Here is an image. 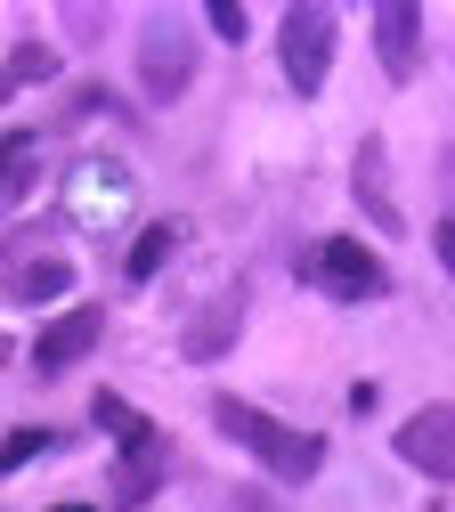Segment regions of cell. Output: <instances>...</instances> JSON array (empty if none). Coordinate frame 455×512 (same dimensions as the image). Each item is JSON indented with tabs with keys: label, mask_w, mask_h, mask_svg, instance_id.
Masks as SVG:
<instances>
[{
	"label": "cell",
	"mask_w": 455,
	"mask_h": 512,
	"mask_svg": "<svg viewBox=\"0 0 455 512\" xmlns=\"http://www.w3.org/2000/svg\"><path fill=\"white\" fill-rule=\"evenodd\" d=\"M212 423H220L236 447H252L260 472H277V480H293V488L317 480V464H325V439H309V431H293V423H277V415H260V407H244V399H220Z\"/></svg>",
	"instance_id": "cell-1"
},
{
	"label": "cell",
	"mask_w": 455,
	"mask_h": 512,
	"mask_svg": "<svg viewBox=\"0 0 455 512\" xmlns=\"http://www.w3.org/2000/svg\"><path fill=\"white\" fill-rule=\"evenodd\" d=\"M277 57H285V82L301 98L325 90V74H334V9H317V0H293L285 25H277Z\"/></svg>",
	"instance_id": "cell-2"
},
{
	"label": "cell",
	"mask_w": 455,
	"mask_h": 512,
	"mask_svg": "<svg viewBox=\"0 0 455 512\" xmlns=\"http://www.w3.org/2000/svg\"><path fill=\"white\" fill-rule=\"evenodd\" d=\"M187 74H195V33H187V17L155 9V17L139 25V90H147L155 106H171V98L187 90Z\"/></svg>",
	"instance_id": "cell-3"
},
{
	"label": "cell",
	"mask_w": 455,
	"mask_h": 512,
	"mask_svg": "<svg viewBox=\"0 0 455 512\" xmlns=\"http://www.w3.org/2000/svg\"><path fill=\"white\" fill-rule=\"evenodd\" d=\"M309 285H325L334 301H374L382 285H390V269L374 261V252L358 244V236H325V244H309Z\"/></svg>",
	"instance_id": "cell-4"
},
{
	"label": "cell",
	"mask_w": 455,
	"mask_h": 512,
	"mask_svg": "<svg viewBox=\"0 0 455 512\" xmlns=\"http://www.w3.org/2000/svg\"><path fill=\"white\" fill-rule=\"evenodd\" d=\"M374 49H382L390 82H415V66H423V9L415 0H382L374 9Z\"/></svg>",
	"instance_id": "cell-5"
},
{
	"label": "cell",
	"mask_w": 455,
	"mask_h": 512,
	"mask_svg": "<svg viewBox=\"0 0 455 512\" xmlns=\"http://www.w3.org/2000/svg\"><path fill=\"white\" fill-rule=\"evenodd\" d=\"M399 456L431 480H455V407H423L399 423Z\"/></svg>",
	"instance_id": "cell-6"
},
{
	"label": "cell",
	"mask_w": 455,
	"mask_h": 512,
	"mask_svg": "<svg viewBox=\"0 0 455 512\" xmlns=\"http://www.w3.org/2000/svg\"><path fill=\"white\" fill-rule=\"evenodd\" d=\"M98 334H106V317H98V309H65L57 326L33 342V374H41V382H57L74 358H90V350H98Z\"/></svg>",
	"instance_id": "cell-7"
},
{
	"label": "cell",
	"mask_w": 455,
	"mask_h": 512,
	"mask_svg": "<svg viewBox=\"0 0 455 512\" xmlns=\"http://www.w3.org/2000/svg\"><path fill=\"white\" fill-rule=\"evenodd\" d=\"M236 317H244V285H228V293H220V309L187 334V358H220V350L236 342Z\"/></svg>",
	"instance_id": "cell-8"
},
{
	"label": "cell",
	"mask_w": 455,
	"mask_h": 512,
	"mask_svg": "<svg viewBox=\"0 0 455 512\" xmlns=\"http://www.w3.org/2000/svg\"><path fill=\"white\" fill-rule=\"evenodd\" d=\"M90 415H98V431H114V439H122V456H130V447H155V423H147L139 407H122L114 391H98V399H90Z\"/></svg>",
	"instance_id": "cell-9"
},
{
	"label": "cell",
	"mask_w": 455,
	"mask_h": 512,
	"mask_svg": "<svg viewBox=\"0 0 455 512\" xmlns=\"http://www.w3.org/2000/svg\"><path fill=\"white\" fill-rule=\"evenodd\" d=\"M155 480H163V439H155V447H130V456H122L114 496H122V504H147V496H155Z\"/></svg>",
	"instance_id": "cell-10"
},
{
	"label": "cell",
	"mask_w": 455,
	"mask_h": 512,
	"mask_svg": "<svg viewBox=\"0 0 455 512\" xmlns=\"http://www.w3.org/2000/svg\"><path fill=\"white\" fill-rule=\"evenodd\" d=\"M358 204H366V212H374V220H382L390 236H399V204L382 196V147H374V139L358 147Z\"/></svg>",
	"instance_id": "cell-11"
},
{
	"label": "cell",
	"mask_w": 455,
	"mask_h": 512,
	"mask_svg": "<svg viewBox=\"0 0 455 512\" xmlns=\"http://www.w3.org/2000/svg\"><path fill=\"white\" fill-rule=\"evenodd\" d=\"M25 179H33V131H9L0 139V212L25 196Z\"/></svg>",
	"instance_id": "cell-12"
},
{
	"label": "cell",
	"mask_w": 455,
	"mask_h": 512,
	"mask_svg": "<svg viewBox=\"0 0 455 512\" xmlns=\"http://www.w3.org/2000/svg\"><path fill=\"white\" fill-rule=\"evenodd\" d=\"M65 285H74V261H25V269L9 277V293H17V301H57Z\"/></svg>",
	"instance_id": "cell-13"
},
{
	"label": "cell",
	"mask_w": 455,
	"mask_h": 512,
	"mask_svg": "<svg viewBox=\"0 0 455 512\" xmlns=\"http://www.w3.org/2000/svg\"><path fill=\"white\" fill-rule=\"evenodd\" d=\"M171 244H179V228H171V220H155L139 244H130V261H122V269H130V285H147V277L171 261Z\"/></svg>",
	"instance_id": "cell-14"
},
{
	"label": "cell",
	"mask_w": 455,
	"mask_h": 512,
	"mask_svg": "<svg viewBox=\"0 0 455 512\" xmlns=\"http://www.w3.org/2000/svg\"><path fill=\"white\" fill-rule=\"evenodd\" d=\"M49 74H57V57H49L41 41H25V49L9 57V74H0V98H17L25 82H49Z\"/></svg>",
	"instance_id": "cell-15"
},
{
	"label": "cell",
	"mask_w": 455,
	"mask_h": 512,
	"mask_svg": "<svg viewBox=\"0 0 455 512\" xmlns=\"http://www.w3.org/2000/svg\"><path fill=\"white\" fill-rule=\"evenodd\" d=\"M41 447H49V431H9V439H0V472H25Z\"/></svg>",
	"instance_id": "cell-16"
},
{
	"label": "cell",
	"mask_w": 455,
	"mask_h": 512,
	"mask_svg": "<svg viewBox=\"0 0 455 512\" xmlns=\"http://www.w3.org/2000/svg\"><path fill=\"white\" fill-rule=\"evenodd\" d=\"M204 17H212V33H220V41H244V9H236V0H212Z\"/></svg>",
	"instance_id": "cell-17"
},
{
	"label": "cell",
	"mask_w": 455,
	"mask_h": 512,
	"mask_svg": "<svg viewBox=\"0 0 455 512\" xmlns=\"http://www.w3.org/2000/svg\"><path fill=\"white\" fill-rule=\"evenodd\" d=\"M212 504H220V512H269V504H260V496H244V488H220Z\"/></svg>",
	"instance_id": "cell-18"
},
{
	"label": "cell",
	"mask_w": 455,
	"mask_h": 512,
	"mask_svg": "<svg viewBox=\"0 0 455 512\" xmlns=\"http://www.w3.org/2000/svg\"><path fill=\"white\" fill-rule=\"evenodd\" d=\"M439 269L455 277V220H439Z\"/></svg>",
	"instance_id": "cell-19"
},
{
	"label": "cell",
	"mask_w": 455,
	"mask_h": 512,
	"mask_svg": "<svg viewBox=\"0 0 455 512\" xmlns=\"http://www.w3.org/2000/svg\"><path fill=\"white\" fill-rule=\"evenodd\" d=\"M57 512H82V504H57Z\"/></svg>",
	"instance_id": "cell-20"
},
{
	"label": "cell",
	"mask_w": 455,
	"mask_h": 512,
	"mask_svg": "<svg viewBox=\"0 0 455 512\" xmlns=\"http://www.w3.org/2000/svg\"><path fill=\"white\" fill-rule=\"evenodd\" d=\"M0 358H9V342H0Z\"/></svg>",
	"instance_id": "cell-21"
}]
</instances>
